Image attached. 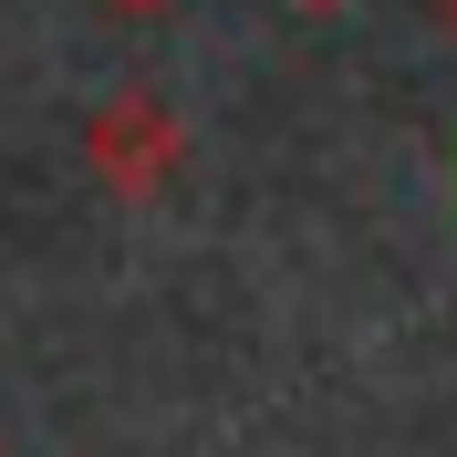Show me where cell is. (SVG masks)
<instances>
[{"label": "cell", "instance_id": "obj_1", "mask_svg": "<svg viewBox=\"0 0 457 457\" xmlns=\"http://www.w3.org/2000/svg\"><path fill=\"white\" fill-rule=\"evenodd\" d=\"M84 167L104 177L114 198H156V187L187 167V125H177L145 84H125V94H104V104L84 114Z\"/></svg>", "mask_w": 457, "mask_h": 457}, {"label": "cell", "instance_id": "obj_2", "mask_svg": "<svg viewBox=\"0 0 457 457\" xmlns=\"http://www.w3.org/2000/svg\"><path fill=\"white\" fill-rule=\"evenodd\" d=\"M291 11H312V21H333V11H353V0H291Z\"/></svg>", "mask_w": 457, "mask_h": 457}, {"label": "cell", "instance_id": "obj_3", "mask_svg": "<svg viewBox=\"0 0 457 457\" xmlns=\"http://www.w3.org/2000/svg\"><path fill=\"white\" fill-rule=\"evenodd\" d=\"M436 21H447V42H457V0H436Z\"/></svg>", "mask_w": 457, "mask_h": 457}, {"label": "cell", "instance_id": "obj_4", "mask_svg": "<svg viewBox=\"0 0 457 457\" xmlns=\"http://www.w3.org/2000/svg\"><path fill=\"white\" fill-rule=\"evenodd\" d=\"M114 11H156V0H114Z\"/></svg>", "mask_w": 457, "mask_h": 457}]
</instances>
